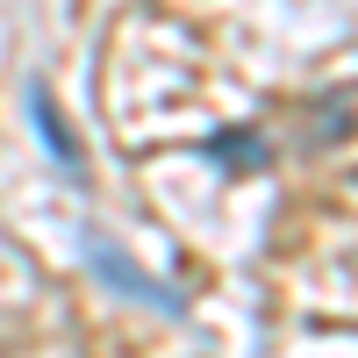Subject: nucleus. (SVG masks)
<instances>
[{
    "label": "nucleus",
    "instance_id": "nucleus-1",
    "mask_svg": "<svg viewBox=\"0 0 358 358\" xmlns=\"http://www.w3.org/2000/svg\"><path fill=\"white\" fill-rule=\"evenodd\" d=\"M86 258H94V273H101L115 294H129V301H151V308H172V315H179V294H172V287H151V280H143V273H136V265H129L122 251H108L101 236L86 244Z\"/></svg>",
    "mask_w": 358,
    "mask_h": 358
},
{
    "label": "nucleus",
    "instance_id": "nucleus-2",
    "mask_svg": "<svg viewBox=\"0 0 358 358\" xmlns=\"http://www.w3.org/2000/svg\"><path fill=\"white\" fill-rule=\"evenodd\" d=\"M29 122H36V136L50 143V158H57V165H65L72 179L86 172V158H79V143H72V122H65V115H57V108H50V94H43V86H29Z\"/></svg>",
    "mask_w": 358,
    "mask_h": 358
},
{
    "label": "nucleus",
    "instance_id": "nucleus-3",
    "mask_svg": "<svg viewBox=\"0 0 358 358\" xmlns=\"http://www.w3.org/2000/svg\"><path fill=\"white\" fill-rule=\"evenodd\" d=\"M201 151L215 158V165H236V172H258L265 158H273V151H265V136H258V129H222V136H208Z\"/></svg>",
    "mask_w": 358,
    "mask_h": 358
}]
</instances>
